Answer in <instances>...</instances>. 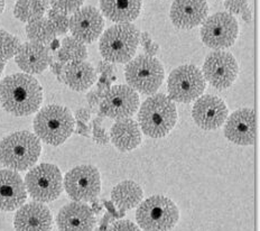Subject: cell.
<instances>
[{
  "instance_id": "cell-1",
  "label": "cell",
  "mask_w": 260,
  "mask_h": 231,
  "mask_svg": "<svg viewBox=\"0 0 260 231\" xmlns=\"http://www.w3.org/2000/svg\"><path fill=\"white\" fill-rule=\"evenodd\" d=\"M43 101V89L30 74L8 75L0 82V104L9 114L25 117L35 114Z\"/></svg>"
},
{
  "instance_id": "cell-2",
  "label": "cell",
  "mask_w": 260,
  "mask_h": 231,
  "mask_svg": "<svg viewBox=\"0 0 260 231\" xmlns=\"http://www.w3.org/2000/svg\"><path fill=\"white\" fill-rule=\"evenodd\" d=\"M42 152L41 141L27 130L15 131L0 142V163L16 172L31 169Z\"/></svg>"
},
{
  "instance_id": "cell-3",
  "label": "cell",
  "mask_w": 260,
  "mask_h": 231,
  "mask_svg": "<svg viewBox=\"0 0 260 231\" xmlns=\"http://www.w3.org/2000/svg\"><path fill=\"white\" fill-rule=\"evenodd\" d=\"M138 120L145 135L151 138H162L169 135L176 125V106L167 95L154 94L143 102Z\"/></svg>"
},
{
  "instance_id": "cell-4",
  "label": "cell",
  "mask_w": 260,
  "mask_h": 231,
  "mask_svg": "<svg viewBox=\"0 0 260 231\" xmlns=\"http://www.w3.org/2000/svg\"><path fill=\"white\" fill-rule=\"evenodd\" d=\"M32 125L35 135L40 141L52 146H59L73 134L75 120L68 108L50 105L44 107L35 116Z\"/></svg>"
},
{
  "instance_id": "cell-5",
  "label": "cell",
  "mask_w": 260,
  "mask_h": 231,
  "mask_svg": "<svg viewBox=\"0 0 260 231\" xmlns=\"http://www.w3.org/2000/svg\"><path fill=\"white\" fill-rule=\"evenodd\" d=\"M139 30L136 26L126 23L117 24L102 34L99 51L109 63H127L133 60L139 44Z\"/></svg>"
},
{
  "instance_id": "cell-6",
  "label": "cell",
  "mask_w": 260,
  "mask_h": 231,
  "mask_svg": "<svg viewBox=\"0 0 260 231\" xmlns=\"http://www.w3.org/2000/svg\"><path fill=\"white\" fill-rule=\"evenodd\" d=\"M180 219V211L171 199L154 195L139 203L136 220L145 231H169L175 227Z\"/></svg>"
},
{
  "instance_id": "cell-7",
  "label": "cell",
  "mask_w": 260,
  "mask_h": 231,
  "mask_svg": "<svg viewBox=\"0 0 260 231\" xmlns=\"http://www.w3.org/2000/svg\"><path fill=\"white\" fill-rule=\"evenodd\" d=\"M162 64L149 55H138L129 61L124 69V78L130 88L138 92L150 95L160 88L164 80Z\"/></svg>"
},
{
  "instance_id": "cell-8",
  "label": "cell",
  "mask_w": 260,
  "mask_h": 231,
  "mask_svg": "<svg viewBox=\"0 0 260 231\" xmlns=\"http://www.w3.org/2000/svg\"><path fill=\"white\" fill-rule=\"evenodd\" d=\"M24 183L28 194L41 203L56 200L63 191L62 173L54 164L43 163L31 168Z\"/></svg>"
},
{
  "instance_id": "cell-9",
  "label": "cell",
  "mask_w": 260,
  "mask_h": 231,
  "mask_svg": "<svg viewBox=\"0 0 260 231\" xmlns=\"http://www.w3.org/2000/svg\"><path fill=\"white\" fill-rule=\"evenodd\" d=\"M205 89V79L193 64L176 68L169 77L167 90L169 98L181 104H189L202 95Z\"/></svg>"
},
{
  "instance_id": "cell-10",
  "label": "cell",
  "mask_w": 260,
  "mask_h": 231,
  "mask_svg": "<svg viewBox=\"0 0 260 231\" xmlns=\"http://www.w3.org/2000/svg\"><path fill=\"white\" fill-rule=\"evenodd\" d=\"M238 34V20L229 13H216L205 18L202 23L201 39L205 45L215 51L234 45Z\"/></svg>"
},
{
  "instance_id": "cell-11",
  "label": "cell",
  "mask_w": 260,
  "mask_h": 231,
  "mask_svg": "<svg viewBox=\"0 0 260 231\" xmlns=\"http://www.w3.org/2000/svg\"><path fill=\"white\" fill-rule=\"evenodd\" d=\"M63 185L73 201L88 202L99 195L101 176L94 166L80 165L68 172Z\"/></svg>"
},
{
  "instance_id": "cell-12",
  "label": "cell",
  "mask_w": 260,
  "mask_h": 231,
  "mask_svg": "<svg viewBox=\"0 0 260 231\" xmlns=\"http://www.w3.org/2000/svg\"><path fill=\"white\" fill-rule=\"evenodd\" d=\"M139 95L129 85L119 84L110 87L99 105L102 116L120 120L130 118L139 108Z\"/></svg>"
},
{
  "instance_id": "cell-13",
  "label": "cell",
  "mask_w": 260,
  "mask_h": 231,
  "mask_svg": "<svg viewBox=\"0 0 260 231\" xmlns=\"http://www.w3.org/2000/svg\"><path fill=\"white\" fill-rule=\"evenodd\" d=\"M239 72L237 60L231 53L218 50L207 56L203 64L202 74L212 87L218 90L230 88Z\"/></svg>"
},
{
  "instance_id": "cell-14",
  "label": "cell",
  "mask_w": 260,
  "mask_h": 231,
  "mask_svg": "<svg viewBox=\"0 0 260 231\" xmlns=\"http://www.w3.org/2000/svg\"><path fill=\"white\" fill-rule=\"evenodd\" d=\"M105 20L95 7L85 6L77 10L70 18L69 29L72 37L81 43L90 44L99 39L104 30Z\"/></svg>"
},
{
  "instance_id": "cell-15",
  "label": "cell",
  "mask_w": 260,
  "mask_h": 231,
  "mask_svg": "<svg viewBox=\"0 0 260 231\" xmlns=\"http://www.w3.org/2000/svg\"><path fill=\"white\" fill-rule=\"evenodd\" d=\"M192 116L195 123L204 130H214L221 127L228 118V108L219 96L207 94L197 99Z\"/></svg>"
},
{
  "instance_id": "cell-16",
  "label": "cell",
  "mask_w": 260,
  "mask_h": 231,
  "mask_svg": "<svg viewBox=\"0 0 260 231\" xmlns=\"http://www.w3.org/2000/svg\"><path fill=\"white\" fill-rule=\"evenodd\" d=\"M224 136L231 143L248 146L256 141V116L250 108H242L229 116L224 126Z\"/></svg>"
},
{
  "instance_id": "cell-17",
  "label": "cell",
  "mask_w": 260,
  "mask_h": 231,
  "mask_svg": "<svg viewBox=\"0 0 260 231\" xmlns=\"http://www.w3.org/2000/svg\"><path fill=\"white\" fill-rule=\"evenodd\" d=\"M16 231H52V213L41 202H29L23 204L14 218Z\"/></svg>"
},
{
  "instance_id": "cell-18",
  "label": "cell",
  "mask_w": 260,
  "mask_h": 231,
  "mask_svg": "<svg viewBox=\"0 0 260 231\" xmlns=\"http://www.w3.org/2000/svg\"><path fill=\"white\" fill-rule=\"evenodd\" d=\"M96 219L84 202H71L64 206L56 217L58 231H93Z\"/></svg>"
},
{
  "instance_id": "cell-19",
  "label": "cell",
  "mask_w": 260,
  "mask_h": 231,
  "mask_svg": "<svg viewBox=\"0 0 260 231\" xmlns=\"http://www.w3.org/2000/svg\"><path fill=\"white\" fill-rule=\"evenodd\" d=\"M207 0H174L171 6V20L177 28L192 29L208 17Z\"/></svg>"
},
{
  "instance_id": "cell-20",
  "label": "cell",
  "mask_w": 260,
  "mask_h": 231,
  "mask_svg": "<svg viewBox=\"0 0 260 231\" xmlns=\"http://www.w3.org/2000/svg\"><path fill=\"white\" fill-rule=\"evenodd\" d=\"M27 200L24 180L16 171H0V211L10 212L19 209Z\"/></svg>"
},
{
  "instance_id": "cell-21",
  "label": "cell",
  "mask_w": 260,
  "mask_h": 231,
  "mask_svg": "<svg viewBox=\"0 0 260 231\" xmlns=\"http://www.w3.org/2000/svg\"><path fill=\"white\" fill-rule=\"evenodd\" d=\"M15 61L26 74H40L54 61V56L45 45L27 42L19 46Z\"/></svg>"
},
{
  "instance_id": "cell-22",
  "label": "cell",
  "mask_w": 260,
  "mask_h": 231,
  "mask_svg": "<svg viewBox=\"0 0 260 231\" xmlns=\"http://www.w3.org/2000/svg\"><path fill=\"white\" fill-rule=\"evenodd\" d=\"M96 81V72L90 63L85 61L69 62L64 65L62 82L78 92L90 89Z\"/></svg>"
},
{
  "instance_id": "cell-23",
  "label": "cell",
  "mask_w": 260,
  "mask_h": 231,
  "mask_svg": "<svg viewBox=\"0 0 260 231\" xmlns=\"http://www.w3.org/2000/svg\"><path fill=\"white\" fill-rule=\"evenodd\" d=\"M111 143L120 152H130L142 143V131L138 123L132 118L117 120L110 130Z\"/></svg>"
},
{
  "instance_id": "cell-24",
  "label": "cell",
  "mask_w": 260,
  "mask_h": 231,
  "mask_svg": "<svg viewBox=\"0 0 260 231\" xmlns=\"http://www.w3.org/2000/svg\"><path fill=\"white\" fill-rule=\"evenodd\" d=\"M100 8L108 19L118 24H126L139 16L142 0H100Z\"/></svg>"
},
{
  "instance_id": "cell-25",
  "label": "cell",
  "mask_w": 260,
  "mask_h": 231,
  "mask_svg": "<svg viewBox=\"0 0 260 231\" xmlns=\"http://www.w3.org/2000/svg\"><path fill=\"white\" fill-rule=\"evenodd\" d=\"M144 196L143 189L134 181H123L112 189L111 202L120 209V211H127L136 208L142 202Z\"/></svg>"
},
{
  "instance_id": "cell-26",
  "label": "cell",
  "mask_w": 260,
  "mask_h": 231,
  "mask_svg": "<svg viewBox=\"0 0 260 231\" xmlns=\"http://www.w3.org/2000/svg\"><path fill=\"white\" fill-rule=\"evenodd\" d=\"M48 0H18L15 5V17L24 23L44 17L48 9Z\"/></svg>"
},
{
  "instance_id": "cell-27",
  "label": "cell",
  "mask_w": 260,
  "mask_h": 231,
  "mask_svg": "<svg viewBox=\"0 0 260 231\" xmlns=\"http://www.w3.org/2000/svg\"><path fill=\"white\" fill-rule=\"evenodd\" d=\"M56 57L58 62L67 64L69 62L85 61L88 57V50L85 45L74 37H64L57 51Z\"/></svg>"
},
{
  "instance_id": "cell-28",
  "label": "cell",
  "mask_w": 260,
  "mask_h": 231,
  "mask_svg": "<svg viewBox=\"0 0 260 231\" xmlns=\"http://www.w3.org/2000/svg\"><path fill=\"white\" fill-rule=\"evenodd\" d=\"M26 34L28 40L37 44L48 45L55 40L56 34L47 18L32 20L26 26Z\"/></svg>"
},
{
  "instance_id": "cell-29",
  "label": "cell",
  "mask_w": 260,
  "mask_h": 231,
  "mask_svg": "<svg viewBox=\"0 0 260 231\" xmlns=\"http://www.w3.org/2000/svg\"><path fill=\"white\" fill-rule=\"evenodd\" d=\"M20 45L18 37L0 28V60L6 62L14 57Z\"/></svg>"
},
{
  "instance_id": "cell-30",
  "label": "cell",
  "mask_w": 260,
  "mask_h": 231,
  "mask_svg": "<svg viewBox=\"0 0 260 231\" xmlns=\"http://www.w3.org/2000/svg\"><path fill=\"white\" fill-rule=\"evenodd\" d=\"M47 19L50 21L52 27L56 35H65L69 31L70 18L68 15L59 13L57 10L50 9L47 12Z\"/></svg>"
},
{
  "instance_id": "cell-31",
  "label": "cell",
  "mask_w": 260,
  "mask_h": 231,
  "mask_svg": "<svg viewBox=\"0 0 260 231\" xmlns=\"http://www.w3.org/2000/svg\"><path fill=\"white\" fill-rule=\"evenodd\" d=\"M84 3V0H48L52 9L57 10L65 15L74 14L79 10Z\"/></svg>"
},
{
  "instance_id": "cell-32",
  "label": "cell",
  "mask_w": 260,
  "mask_h": 231,
  "mask_svg": "<svg viewBox=\"0 0 260 231\" xmlns=\"http://www.w3.org/2000/svg\"><path fill=\"white\" fill-rule=\"evenodd\" d=\"M102 120H104L102 117H96L92 120V127H93V141L96 144L107 145L109 143V136H108L105 128L101 127Z\"/></svg>"
},
{
  "instance_id": "cell-33",
  "label": "cell",
  "mask_w": 260,
  "mask_h": 231,
  "mask_svg": "<svg viewBox=\"0 0 260 231\" xmlns=\"http://www.w3.org/2000/svg\"><path fill=\"white\" fill-rule=\"evenodd\" d=\"M224 7L231 15H242L249 9L248 0H225Z\"/></svg>"
},
{
  "instance_id": "cell-34",
  "label": "cell",
  "mask_w": 260,
  "mask_h": 231,
  "mask_svg": "<svg viewBox=\"0 0 260 231\" xmlns=\"http://www.w3.org/2000/svg\"><path fill=\"white\" fill-rule=\"evenodd\" d=\"M139 43H142L146 55L155 56L159 51V45L151 42L150 35L148 33H142L139 36Z\"/></svg>"
},
{
  "instance_id": "cell-35",
  "label": "cell",
  "mask_w": 260,
  "mask_h": 231,
  "mask_svg": "<svg viewBox=\"0 0 260 231\" xmlns=\"http://www.w3.org/2000/svg\"><path fill=\"white\" fill-rule=\"evenodd\" d=\"M105 231H140V229L136 223L130 220H119L117 222H113Z\"/></svg>"
},
{
  "instance_id": "cell-36",
  "label": "cell",
  "mask_w": 260,
  "mask_h": 231,
  "mask_svg": "<svg viewBox=\"0 0 260 231\" xmlns=\"http://www.w3.org/2000/svg\"><path fill=\"white\" fill-rule=\"evenodd\" d=\"M95 70V72H96V74L99 73V74H106L108 78H111V77H113V75H115V71H116V68H115V65H113L112 63H109V62H107V61H100V62H98V64H96V69H94Z\"/></svg>"
},
{
  "instance_id": "cell-37",
  "label": "cell",
  "mask_w": 260,
  "mask_h": 231,
  "mask_svg": "<svg viewBox=\"0 0 260 231\" xmlns=\"http://www.w3.org/2000/svg\"><path fill=\"white\" fill-rule=\"evenodd\" d=\"M86 100H88L89 105L91 107L90 110H94V109H98V107H99L101 98L98 95L95 90H91L90 92H88V94H86Z\"/></svg>"
},
{
  "instance_id": "cell-38",
  "label": "cell",
  "mask_w": 260,
  "mask_h": 231,
  "mask_svg": "<svg viewBox=\"0 0 260 231\" xmlns=\"http://www.w3.org/2000/svg\"><path fill=\"white\" fill-rule=\"evenodd\" d=\"M50 65H51L52 72L56 75L57 79H58V81L62 82V73H63V69H64L65 64L62 63V62L53 61V62H51Z\"/></svg>"
},
{
  "instance_id": "cell-39",
  "label": "cell",
  "mask_w": 260,
  "mask_h": 231,
  "mask_svg": "<svg viewBox=\"0 0 260 231\" xmlns=\"http://www.w3.org/2000/svg\"><path fill=\"white\" fill-rule=\"evenodd\" d=\"M91 117V110L89 108H81L75 112V118L77 120H80L82 122H88Z\"/></svg>"
},
{
  "instance_id": "cell-40",
  "label": "cell",
  "mask_w": 260,
  "mask_h": 231,
  "mask_svg": "<svg viewBox=\"0 0 260 231\" xmlns=\"http://www.w3.org/2000/svg\"><path fill=\"white\" fill-rule=\"evenodd\" d=\"M104 204L106 206V208L108 209V211H109L110 214H112L113 218H122L124 216V212L126 211H117L115 206H113V203L111 201H107L104 200Z\"/></svg>"
},
{
  "instance_id": "cell-41",
  "label": "cell",
  "mask_w": 260,
  "mask_h": 231,
  "mask_svg": "<svg viewBox=\"0 0 260 231\" xmlns=\"http://www.w3.org/2000/svg\"><path fill=\"white\" fill-rule=\"evenodd\" d=\"M75 125H77V129H75V133H77L78 135H83L85 137H90V135H89L90 128L85 125V122L77 120Z\"/></svg>"
},
{
  "instance_id": "cell-42",
  "label": "cell",
  "mask_w": 260,
  "mask_h": 231,
  "mask_svg": "<svg viewBox=\"0 0 260 231\" xmlns=\"http://www.w3.org/2000/svg\"><path fill=\"white\" fill-rule=\"evenodd\" d=\"M90 202H91V210H92V212L95 213V214L100 213L101 210H102V206L100 204V202L98 201V199L95 197V199H93V200H91Z\"/></svg>"
},
{
  "instance_id": "cell-43",
  "label": "cell",
  "mask_w": 260,
  "mask_h": 231,
  "mask_svg": "<svg viewBox=\"0 0 260 231\" xmlns=\"http://www.w3.org/2000/svg\"><path fill=\"white\" fill-rule=\"evenodd\" d=\"M241 17H242V19L246 21V23H251V20H252V17H251V9L249 8L248 10H246L245 13H243L242 15H241Z\"/></svg>"
},
{
  "instance_id": "cell-44",
  "label": "cell",
  "mask_w": 260,
  "mask_h": 231,
  "mask_svg": "<svg viewBox=\"0 0 260 231\" xmlns=\"http://www.w3.org/2000/svg\"><path fill=\"white\" fill-rule=\"evenodd\" d=\"M4 69H5V62H4V61H2V60H0V77H2V74H3Z\"/></svg>"
},
{
  "instance_id": "cell-45",
  "label": "cell",
  "mask_w": 260,
  "mask_h": 231,
  "mask_svg": "<svg viewBox=\"0 0 260 231\" xmlns=\"http://www.w3.org/2000/svg\"><path fill=\"white\" fill-rule=\"evenodd\" d=\"M4 8H5V0H0V14L4 12Z\"/></svg>"
}]
</instances>
